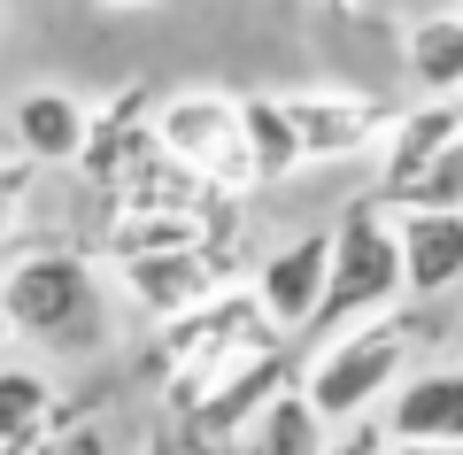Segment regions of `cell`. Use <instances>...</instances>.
Returning <instances> with one entry per match:
<instances>
[{
    "label": "cell",
    "mask_w": 463,
    "mask_h": 455,
    "mask_svg": "<svg viewBox=\"0 0 463 455\" xmlns=\"http://www.w3.org/2000/svg\"><path fill=\"white\" fill-rule=\"evenodd\" d=\"M248 155H255V185H279V178H294L309 163L286 93H248Z\"/></svg>",
    "instance_id": "2e32d148"
},
{
    "label": "cell",
    "mask_w": 463,
    "mask_h": 455,
    "mask_svg": "<svg viewBox=\"0 0 463 455\" xmlns=\"http://www.w3.org/2000/svg\"><path fill=\"white\" fill-rule=\"evenodd\" d=\"M155 139H163L185 170H201V178L232 185V194H248V185H255L248 100L209 93V85H194V93H163V100H155Z\"/></svg>",
    "instance_id": "277c9868"
},
{
    "label": "cell",
    "mask_w": 463,
    "mask_h": 455,
    "mask_svg": "<svg viewBox=\"0 0 463 455\" xmlns=\"http://www.w3.org/2000/svg\"><path fill=\"white\" fill-rule=\"evenodd\" d=\"M379 201L394 216H410V209H463V147H448L440 163H425L410 185H386Z\"/></svg>",
    "instance_id": "e0dca14e"
},
{
    "label": "cell",
    "mask_w": 463,
    "mask_h": 455,
    "mask_svg": "<svg viewBox=\"0 0 463 455\" xmlns=\"http://www.w3.org/2000/svg\"><path fill=\"white\" fill-rule=\"evenodd\" d=\"M394 455H463V448H432V440H394Z\"/></svg>",
    "instance_id": "44dd1931"
},
{
    "label": "cell",
    "mask_w": 463,
    "mask_h": 455,
    "mask_svg": "<svg viewBox=\"0 0 463 455\" xmlns=\"http://www.w3.org/2000/svg\"><path fill=\"white\" fill-rule=\"evenodd\" d=\"M386 432L394 440H432V448H463V371L456 363L402 378L394 402H386Z\"/></svg>",
    "instance_id": "4fadbf2b"
},
{
    "label": "cell",
    "mask_w": 463,
    "mask_h": 455,
    "mask_svg": "<svg viewBox=\"0 0 463 455\" xmlns=\"http://www.w3.org/2000/svg\"><path fill=\"white\" fill-rule=\"evenodd\" d=\"M286 109H294V131H301V155L309 163H355V155H371V139L394 131V116L371 93H340V85L286 93Z\"/></svg>",
    "instance_id": "9c48e42d"
},
{
    "label": "cell",
    "mask_w": 463,
    "mask_h": 455,
    "mask_svg": "<svg viewBox=\"0 0 463 455\" xmlns=\"http://www.w3.org/2000/svg\"><path fill=\"white\" fill-rule=\"evenodd\" d=\"M39 455H109V440H100V424H85L78 409H62V432H54Z\"/></svg>",
    "instance_id": "ac0fdd59"
},
{
    "label": "cell",
    "mask_w": 463,
    "mask_h": 455,
    "mask_svg": "<svg viewBox=\"0 0 463 455\" xmlns=\"http://www.w3.org/2000/svg\"><path fill=\"white\" fill-rule=\"evenodd\" d=\"M93 8H109V16H147V8H163V0H93Z\"/></svg>",
    "instance_id": "ffe728a7"
},
{
    "label": "cell",
    "mask_w": 463,
    "mask_h": 455,
    "mask_svg": "<svg viewBox=\"0 0 463 455\" xmlns=\"http://www.w3.org/2000/svg\"><path fill=\"white\" fill-rule=\"evenodd\" d=\"M332 455H394V432H386V417L340 424V440H332Z\"/></svg>",
    "instance_id": "d6986e66"
},
{
    "label": "cell",
    "mask_w": 463,
    "mask_h": 455,
    "mask_svg": "<svg viewBox=\"0 0 463 455\" xmlns=\"http://www.w3.org/2000/svg\"><path fill=\"white\" fill-rule=\"evenodd\" d=\"M448 147H463V100H417V109H402L394 131L379 139V178H371V194L410 185L425 163H440Z\"/></svg>",
    "instance_id": "8fae6325"
},
{
    "label": "cell",
    "mask_w": 463,
    "mask_h": 455,
    "mask_svg": "<svg viewBox=\"0 0 463 455\" xmlns=\"http://www.w3.org/2000/svg\"><path fill=\"white\" fill-rule=\"evenodd\" d=\"M116 209H124V216H194V224H232V185L185 170L178 155L155 139L147 155L116 178Z\"/></svg>",
    "instance_id": "52a82bcc"
},
{
    "label": "cell",
    "mask_w": 463,
    "mask_h": 455,
    "mask_svg": "<svg viewBox=\"0 0 463 455\" xmlns=\"http://www.w3.org/2000/svg\"><path fill=\"white\" fill-rule=\"evenodd\" d=\"M0 309H8L16 340H39V347H93L100 332L93 270L70 247H16L8 278H0Z\"/></svg>",
    "instance_id": "3957f363"
},
{
    "label": "cell",
    "mask_w": 463,
    "mask_h": 455,
    "mask_svg": "<svg viewBox=\"0 0 463 455\" xmlns=\"http://www.w3.org/2000/svg\"><path fill=\"white\" fill-rule=\"evenodd\" d=\"M255 347H270V317L255 293H224V301H209V309L194 317H170L163 340H155V355L170 363V378H209L224 371V363L255 355Z\"/></svg>",
    "instance_id": "8992f818"
},
{
    "label": "cell",
    "mask_w": 463,
    "mask_h": 455,
    "mask_svg": "<svg viewBox=\"0 0 463 455\" xmlns=\"http://www.w3.org/2000/svg\"><path fill=\"white\" fill-rule=\"evenodd\" d=\"M402 70L425 100H463V8L417 16L410 39H402Z\"/></svg>",
    "instance_id": "9a60e30c"
},
{
    "label": "cell",
    "mask_w": 463,
    "mask_h": 455,
    "mask_svg": "<svg viewBox=\"0 0 463 455\" xmlns=\"http://www.w3.org/2000/svg\"><path fill=\"white\" fill-rule=\"evenodd\" d=\"M332 293V232H301V240L270 247L255 270V301H263L270 332H309Z\"/></svg>",
    "instance_id": "ba28073f"
},
{
    "label": "cell",
    "mask_w": 463,
    "mask_h": 455,
    "mask_svg": "<svg viewBox=\"0 0 463 455\" xmlns=\"http://www.w3.org/2000/svg\"><path fill=\"white\" fill-rule=\"evenodd\" d=\"M417 340H425V317H410V301H402L394 317L355 325V332H340L332 347H317L309 378H301L309 402H317V417H325V424H364L379 402H394Z\"/></svg>",
    "instance_id": "7a4b0ae2"
},
{
    "label": "cell",
    "mask_w": 463,
    "mask_h": 455,
    "mask_svg": "<svg viewBox=\"0 0 463 455\" xmlns=\"http://www.w3.org/2000/svg\"><path fill=\"white\" fill-rule=\"evenodd\" d=\"M325 432H332V424L317 417L309 386H294V393H279L240 440H185V455H332Z\"/></svg>",
    "instance_id": "7c38bea8"
},
{
    "label": "cell",
    "mask_w": 463,
    "mask_h": 455,
    "mask_svg": "<svg viewBox=\"0 0 463 455\" xmlns=\"http://www.w3.org/2000/svg\"><path fill=\"white\" fill-rule=\"evenodd\" d=\"M402 301H410L402 224H394V209H386L379 194H355V201L340 209V224H332V293H325V309H317L309 340L332 347L340 332L394 317Z\"/></svg>",
    "instance_id": "6da1fadb"
},
{
    "label": "cell",
    "mask_w": 463,
    "mask_h": 455,
    "mask_svg": "<svg viewBox=\"0 0 463 455\" xmlns=\"http://www.w3.org/2000/svg\"><path fill=\"white\" fill-rule=\"evenodd\" d=\"M232 270H240V240H232V224H224V232H209V240H194V247L124 262V286H132V301L155 325H170V317H194V309H209V301H224Z\"/></svg>",
    "instance_id": "5b68a950"
},
{
    "label": "cell",
    "mask_w": 463,
    "mask_h": 455,
    "mask_svg": "<svg viewBox=\"0 0 463 455\" xmlns=\"http://www.w3.org/2000/svg\"><path fill=\"white\" fill-rule=\"evenodd\" d=\"M402 224V262H410V301H440L463 286V209H410Z\"/></svg>",
    "instance_id": "5bb4252c"
},
{
    "label": "cell",
    "mask_w": 463,
    "mask_h": 455,
    "mask_svg": "<svg viewBox=\"0 0 463 455\" xmlns=\"http://www.w3.org/2000/svg\"><path fill=\"white\" fill-rule=\"evenodd\" d=\"M8 139L32 155V163H85L93 147V109L62 85H32V93L8 100Z\"/></svg>",
    "instance_id": "30bf717a"
},
{
    "label": "cell",
    "mask_w": 463,
    "mask_h": 455,
    "mask_svg": "<svg viewBox=\"0 0 463 455\" xmlns=\"http://www.w3.org/2000/svg\"><path fill=\"white\" fill-rule=\"evenodd\" d=\"M325 8H332V16H364L371 0H325Z\"/></svg>",
    "instance_id": "7402d4cb"
}]
</instances>
